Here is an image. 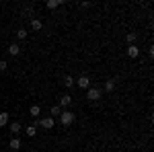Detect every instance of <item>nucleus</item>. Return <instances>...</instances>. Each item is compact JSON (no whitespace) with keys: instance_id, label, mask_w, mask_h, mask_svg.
<instances>
[{"instance_id":"f8f14e48","label":"nucleus","mask_w":154,"mask_h":152,"mask_svg":"<svg viewBox=\"0 0 154 152\" xmlns=\"http://www.w3.org/2000/svg\"><path fill=\"white\" fill-rule=\"evenodd\" d=\"M11 132L12 134H19V132H21V123H19V121H12L11 123Z\"/></svg>"},{"instance_id":"6e6552de","label":"nucleus","mask_w":154,"mask_h":152,"mask_svg":"<svg viewBox=\"0 0 154 152\" xmlns=\"http://www.w3.org/2000/svg\"><path fill=\"white\" fill-rule=\"evenodd\" d=\"M39 113H41V107H39V105H31L29 115H31V117H39Z\"/></svg>"},{"instance_id":"f03ea898","label":"nucleus","mask_w":154,"mask_h":152,"mask_svg":"<svg viewBox=\"0 0 154 152\" xmlns=\"http://www.w3.org/2000/svg\"><path fill=\"white\" fill-rule=\"evenodd\" d=\"M35 126H39V128H43V129H51V128H54V117H43V119H37Z\"/></svg>"},{"instance_id":"f3484780","label":"nucleus","mask_w":154,"mask_h":152,"mask_svg":"<svg viewBox=\"0 0 154 152\" xmlns=\"http://www.w3.org/2000/svg\"><path fill=\"white\" fill-rule=\"evenodd\" d=\"M60 4H62V0H49V2H48V6H49V8H58Z\"/></svg>"},{"instance_id":"4468645a","label":"nucleus","mask_w":154,"mask_h":152,"mask_svg":"<svg viewBox=\"0 0 154 152\" xmlns=\"http://www.w3.org/2000/svg\"><path fill=\"white\" fill-rule=\"evenodd\" d=\"M64 86H68V88L74 86V78L72 76H64Z\"/></svg>"},{"instance_id":"ddd939ff","label":"nucleus","mask_w":154,"mask_h":152,"mask_svg":"<svg viewBox=\"0 0 154 152\" xmlns=\"http://www.w3.org/2000/svg\"><path fill=\"white\" fill-rule=\"evenodd\" d=\"M113 88H115V80H107L105 82V91H107V93H111Z\"/></svg>"},{"instance_id":"412c9836","label":"nucleus","mask_w":154,"mask_h":152,"mask_svg":"<svg viewBox=\"0 0 154 152\" xmlns=\"http://www.w3.org/2000/svg\"><path fill=\"white\" fill-rule=\"evenodd\" d=\"M25 14H33V6H27L25 8Z\"/></svg>"},{"instance_id":"9b49d317","label":"nucleus","mask_w":154,"mask_h":152,"mask_svg":"<svg viewBox=\"0 0 154 152\" xmlns=\"http://www.w3.org/2000/svg\"><path fill=\"white\" fill-rule=\"evenodd\" d=\"M8 146H11V150H19V148H21V140H19V138H12Z\"/></svg>"},{"instance_id":"20e7f679","label":"nucleus","mask_w":154,"mask_h":152,"mask_svg":"<svg viewBox=\"0 0 154 152\" xmlns=\"http://www.w3.org/2000/svg\"><path fill=\"white\" fill-rule=\"evenodd\" d=\"M76 84H78L80 88H91V78H88V76H80V78L76 80Z\"/></svg>"},{"instance_id":"dca6fc26","label":"nucleus","mask_w":154,"mask_h":152,"mask_svg":"<svg viewBox=\"0 0 154 152\" xmlns=\"http://www.w3.org/2000/svg\"><path fill=\"white\" fill-rule=\"evenodd\" d=\"M35 134H37V128H35V126H29V128H27V136H29V138H33Z\"/></svg>"},{"instance_id":"6ab92c4d","label":"nucleus","mask_w":154,"mask_h":152,"mask_svg":"<svg viewBox=\"0 0 154 152\" xmlns=\"http://www.w3.org/2000/svg\"><path fill=\"white\" fill-rule=\"evenodd\" d=\"M62 111H60V105H54L51 107V115H60Z\"/></svg>"},{"instance_id":"a211bd4d","label":"nucleus","mask_w":154,"mask_h":152,"mask_svg":"<svg viewBox=\"0 0 154 152\" xmlns=\"http://www.w3.org/2000/svg\"><path fill=\"white\" fill-rule=\"evenodd\" d=\"M17 37H19V39H27V29H19V31H17Z\"/></svg>"},{"instance_id":"0eeeda50","label":"nucleus","mask_w":154,"mask_h":152,"mask_svg":"<svg viewBox=\"0 0 154 152\" xmlns=\"http://www.w3.org/2000/svg\"><path fill=\"white\" fill-rule=\"evenodd\" d=\"M60 105H62V107L72 105V97H70V95H64V97H60Z\"/></svg>"},{"instance_id":"423d86ee","label":"nucleus","mask_w":154,"mask_h":152,"mask_svg":"<svg viewBox=\"0 0 154 152\" xmlns=\"http://www.w3.org/2000/svg\"><path fill=\"white\" fill-rule=\"evenodd\" d=\"M128 56H130V58H138V56H140V49L136 45H128Z\"/></svg>"},{"instance_id":"1a4fd4ad","label":"nucleus","mask_w":154,"mask_h":152,"mask_svg":"<svg viewBox=\"0 0 154 152\" xmlns=\"http://www.w3.org/2000/svg\"><path fill=\"white\" fill-rule=\"evenodd\" d=\"M41 27H43V23H41L39 19H33V21H31V29H33V31H41Z\"/></svg>"},{"instance_id":"7ed1b4c3","label":"nucleus","mask_w":154,"mask_h":152,"mask_svg":"<svg viewBox=\"0 0 154 152\" xmlns=\"http://www.w3.org/2000/svg\"><path fill=\"white\" fill-rule=\"evenodd\" d=\"M86 99H88V101H99V99H101V88H97V86L88 88V93H86Z\"/></svg>"},{"instance_id":"aec40b11","label":"nucleus","mask_w":154,"mask_h":152,"mask_svg":"<svg viewBox=\"0 0 154 152\" xmlns=\"http://www.w3.org/2000/svg\"><path fill=\"white\" fill-rule=\"evenodd\" d=\"M6 68H8V64H6L4 60H0V70H6Z\"/></svg>"},{"instance_id":"2eb2a0df","label":"nucleus","mask_w":154,"mask_h":152,"mask_svg":"<svg viewBox=\"0 0 154 152\" xmlns=\"http://www.w3.org/2000/svg\"><path fill=\"white\" fill-rule=\"evenodd\" d=\"M8 123V113H0V128Z\"/></svg>"},{"instance_id":"39448f33","label":"nucleus","mask_w":154,"mask_h":152,"mask_svg":"<svg viewBox=\"0 0 154 152\" xmlns=\"http://www.w3.org/2000/svg\"><path fill=\"white\" fill-rule=\"evenodd\" d=\"M8 54H11V56H19V54H21V45H19V43H11V45H8Z\"/></svg>"},{"instance_id":"f257e3e1","label":"nucleus","mask_w":154,"mask_h":152,"mask_svg":"<svg viewBox=\"0 0 154 152\" xmlns=\"http://www.w3.org/2000/svg\"><path fill=\"white\" fill-rule=\"evenodd\" d=\"M74 119H76V115H74L72 111H64V113H60V123H62V126H72Z\"/></svg>"},{"instance_id":"9d476101","label":"nucleus","mask_w":154,"mask_h":152,"mask_svg":"<svg viewBox=\"0 0 154 152\" xmlns=\"http://www.w3.org/2000/svg\"><path fill=\"white\" fill-rule=\"evenodd\" d=\"M136 39H138V35H136V33H134V31H131V33H128V35H125V41H128V45H134V43H136Z\"/></svg>"}]
</instances>
